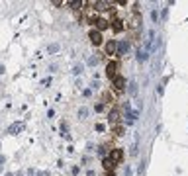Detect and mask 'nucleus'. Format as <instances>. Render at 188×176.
Wrapping results in <instances>:
<instances>
[{"instance_id":"nucleus-1","label":"nucleus","mask_w":188,"mask_h":176,"mask_svg":"<svg viewBox=\"0 0 188 176\" xmlns=\"http://www.w3.org/2000/svg\"><path fill=\"white\" fill-rule=\"evenodd\" d=\"M106 74H108V78H116V77H118V63H116V61H110L106 65Z\"/></svg>"},{"instance_id":"nucleus-2","label":"nucleus","mask_w":188,"mask_h":176,"mask_svg":"<svg viewBox=\"0 0 188 176\" xmlns=\"http://www.w3.org/2000/svg\"><path fill=\"white\" fill-rule=\"evenodd\" d=\"M88 37H90V41H92V45H100V43H102V33H100L98 29H90Z\"/></svg>"},{"instance_id":"nucleus-3","label":"nucleus","mask_w":188,"mask_h":176,"mask_svg":"<svg viewBox=\"0 0 188 176\" xmlns=\"http://www.w3.org/2000/svg\"><path fill=\"white\" fill-rule=\"evenodd\" d=\"M116 53H118V41L110 39L106 43V55H116Z\"/></svg>"},{"instance_id":"nucleus-4","label":"nucleus","mask_w":188,"mask_h":176,"mask_svg":"<svg viewBox=\"0 0 188 176\" xmlns=\"http://www.w3.org/2000/svg\"><path fill=\"white\" fill-rule=\"evenodd\" d=\"M112 84H114V88H116L118 92H122L124 88H125V78H124V77H120V74H118L116 78H112Z\"/></svg>"},{"instance_id":"nucleus-5","label":"nucleus","mask_w":188,"mask_h":176,"mask_svg":"<svg viewBox=\"0 0 188 176\" xmlns=\"http://www.w3.org/2000/svg\"><path fill=\"white\" fill-rule=\"evenodd\" d=\"M110 158L116 162V165H118V162L124 158V149H112L110 151Z\"/></svg>"},{"instance_id":"nucleus-6","label":"nucleus","mask_w":188,"mask_h":176,"mask_svg":"<svg viewBox=\"0 0 188 176\" xmlns=\"http://www.w3.org/2000/svg\"><path fill=\"white\" fill-rule=\"evenodd\" d=\"M24 127H26V125H24V121L12 123V125H10V129H8V133H10V135H18L20 131H24Z\"/></svg>"},{"instance_id":"nucleus-7","label":"nucleus","mask_w":188,"mask_h":176,"mask_svg":"<svg viewBox=\"0 0 188 176\" xmlns=\"http://www.w3.org/2000/svg\"><path fill=\"white\" fill-rule=\"evenodd\" d=\"M96 29H98V31H104V29H108L110 28V22H108L106 18H96Z\"/></svg>"},{"instance_id":"nucleus-8","label":"nucleus","mask_w":188,"mask_h":176,"mask_svg":"<svg viewBox=\"0 0 188 176\" xmlns=\"http://www.w3.org/2000/svg\"><path fill=\"white\" fill-rule=\"evenodd\" d=\"M141 26V14H131V18H129V28H139Z\"/></svg>"},{"instance_id":"nucleus-9","label":"nucleus","mask_w":188,"mask_h":176,"mask_svg":"<svg viewBox=\"0 0 188 176\" xmlns=\"http://www.w3.org/2000/svg\"><path fill=\"white\" fill-rule=\"evenodd\" d=\"M110 6L112 4L110 2H106V0H100V2H94V8L98 12H106V10H110Z\"/></svg>"},{"instance_id":"nucleus-10","label":"nucleus","mask_w":188,"mask_h":176,"mask_svg":"<svg viewBox=\"0 0 188 176\" xmlns=\"http://www.w3.org/2000/svg\"><path fill=\"white\" fill-rule=\"evenodd\" d=\"M102 165H104V168H106L108 172H112V170L116 168V162L112 161L110 157H104V158H102Z\"/></svg>"},{"instance_id":"nucleus-11","label":"nucleus","mask_w":188,"mask_h":176,"mask_svg":"<svg viewBox=\"0 0 188 176\" xmlns=\"http://www.w3.org/2000/svg\"><path fill=\"white\" fill-rule=\"evenodd\" d=\"M127 49H129V41H120L118 43V53H116V55L122 57L124 53H127Z\"/></svg>"},{"instance_id":"nucleus-12","label":"nucleus","mask_w":188,"mask_h":176,"mask_svg":"<svg viewBox=\"0 0 188 176\" xmlns=\"http://www.w3.org/2000/svg\"><path fill=\"white\" fill-rule=\"evenodd\" d=\"M110 26H112V29H114V31H116V33H120V31H124V22H122V20H120V18H116V20H114V22H112V24H110Z\"/></svg>"},{"instance_id":"nucleus-13","label":"nucleus","mask_w":188,"mask_h":176,"mask_svg":"<svg viewBox=\"0 0 188 176\" xmlns=\"http://www.w3.org/2000/svg\"><path fill=\"white\" fill-rule=\"evenodd\" d=\"M108 117H110V121H112L114 125H118V123H120V117H122V114H120L118 110H112L110 114H108Z\"/></svg>"},{"instance_id":"nucleus-14","label":"nucleus","mask_w":188,"mask_h":176,"mask_svg":"<svg viewBox=\"0 0 188 176\" xmlns=\"http://www.w3.org/2000/svg\"><path fill=\"white\" fill-rule=\"evenodd\" d=\"M149 59V51L147 49H139V51H137V61L139 63H145Z\"/></svg>"},{"instance_id":"nucleus-15","label":"nucleus","mask_w":188,"mask_h":176,"mask_svg":"<svg viewBox=\"0 0 188 176\" xmlns=\"http://www.w3.org/2000/svg\"><path fill=\"white\" fill-rule=\"evenodd\" d=\"M112 131H114V135H118V137H122L124 133H125V127L122 123H118V125H114V129H112Z\"/></svg>"},{"instance_id":"nucleus-16","label":"nucleus","mask_w":188,"mask_h":176,"mask_svg":"<svg viewBox=\"0 0 188 176\" xmlns=\"http://www.w3.org/2000/svg\"><path fill=\"white\" fill-rule=\"evenodd\" d=\"M102 100H104V104H112V102H114V96H112L110 92H104V94H102Z\"/></svg>"},{"instance_id":"nucleus-17","label":"nucleus","mask_w":188,"mask_h":176,"mask_svg":"<svg viewBox=\"0 0 188 176\" xmlns=\"http://www.w3.org/2000/svg\"><path fill=\"white\" fill-rule=\"evenodd\" d=\"M125 117H127L129 121H135V119H137V112H131V110H125Z\"/></svg>"},{"instance_id":"nucleus-18","label":"nucleus","mask_w":188,"mask_h":176,"mask_svg":"<svg viewBox=\"0 0 188 176\" xmlns=\"http://www.w3.org/2000/svg\"><path fill=\"white\" fill-rule=\"evenodd\" d=\"M137 92V84L135 82H129V94H135Z\"/></svg>"},{"instance_id":"nucleus-19","label":"nucleus","mask_w":188,"mask_h":176,"mask_svg":"<svg viewBox=\"0 0 188 176\" xmlns=\"http://www.w3.org/2000/svg\"><path fill=\"white\" fill-rule=\"evenodd\" d=\"M78 116H81L82 119H84V117L88 116V110H86V108H81V110H78Z\"/></svg>"},{"instance_id":"nucleus-20","label":"nucleus","mask_w":188,"mask_h":176,"mask_svg":"<svg viewBox=\"0 0 188 176\" xmlns=\"http://www.w3.org/2000/svg\"><path fill=\"white\" fill-rule=\"evenodd\" d=\"M96 63H98V59H96V57H90L88 59V65L90 67H96Z\"/></svg>"},{"instance_id":"nucleus-21","label":"nucleus","mask_w":188,"mask_h":176,"mask_svg":"<svg viewBox=\"0 0 188 176\" xmlns=\"http://www.w3.org/2000/svg\"><path fill=\"white\" fill-rule=\"evenodd\" d=\"M47 51H49V53H55V51H59V45H51V47H49Z\"/></svg>"},{"instance_id":"nucleus-22","label":"nucleus","mask_w":188,"mask_h":176,"mask_svg":"<svg viewBox=\"0 0 188 176\" xmlns=\"http://www.w3.org/2000/svg\"><path fill=\"white\" fill-rule=\"evenodd\" d=\"M73 73H74V74H81V73H82V67H81V65H78V67H74V69H73Z\"/></svg>"},{"instance_id":"nucleus-23","label":"nucleus","mask_w":188,"mask_h":176,"mask_svg":"<svg viewBox=\"0 0 188 176\" xmlns=\"http://www.w3.org/2000/svg\"><path fill=\"white\" fill-rule=\"evenodd\" d=\"M151 18H153V22H157V20H159V14H157V10H153V12H151Z\"/></svg>"},{"instance_id":"nucleus-24","label":"nucleus","mask_w":188,"mask_h":176,"mask_svg":"<svg viewBox=\"0 0 188 176\" xmlns=\"http://www.w3.org/2000/svg\"><path fill=\"white\" fill-rule=\"evenodd\" d=\"M96 112H104V104H96Z\"/></svg>"},{"instance_id":"nucleus-25","label":"nucleus","mask_w":188,"mask_h":176,"mask_svg":"<svg viewBox=\"0 0 188 176\" xmlns=\"http://www.w3.org/2000/svg\"><path fill=\"white\" fill-rule=\"evenodd\" d=\"M104 176H116V174H114V172H106Z\"/></svg>"}]
</instances>
